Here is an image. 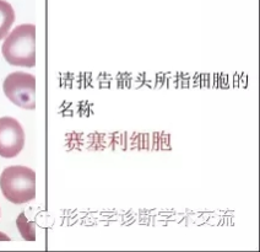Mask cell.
Instances as JSON below:
<instances>
[{"label": "cell", "mask_w": 260, "mask_h": 252, "mask_svg": "<svg viewBox=\"0 0 260 252\" xmlns=\"http://www.w3.org/2000/svg\"><path fill=\"white\" fill-rule=\"evenodd\" d=\"M3 55L14 67L34 68L36 65V26H17L8 35L2 48Z\"/></svg>", "instance_id": "6da1fadb"}, {"label": "cell", "mask_w": 260, "mask_h": 252, "mask_svg": "<svg viewBox=\"0 0 260 252\" xmlns=\"http://www.w3.org/2000/svg\"><path fill=\"white\" fill-rule=\"evenodd\" d=\"M0 188L11 203H27L36 198V173L26 166L7 167L0 176Z\"/></svg>", "instance_id": "7a4b0ae2"}, {"label": "cell", "mask_w": 260, "mask_h": 252, "mask_svg": "<svg viewBox=\"0 0 260 252\" xmlns=\"http://www.w3.org/2000/svg\"><path fill=\"white\" fill-rule=\"evenodd\" d=\"M3 90L14 105L25 109L36 108V78L32 74L11 73L4 80Z\"/></svg>", "instance_id": "3957f363"}, {"label": "cell", "mask_w": 260, "mask_h": 252, "mask_svg": "<svg viewBox=\"0 0 260 252\" xmlns=\"http://www.w3.org/2000/svg\"><path fill=\"white\" fill-rule=\"evenodd\" d=\"M25 147V132L13 117L0 118V156L15 158Z\"/></svg>", "instance_id": "277c9868"}, {"label": "cell", "mask_w": 260, "mask_h": 252, "mask_svg": "<svg viewBox=\"0 0 260 252\" xmlns=\"http://www.w3.org/2000/svg\"><path fill=\"white\" fill-rule=\"evenodd\" d=\"M15 21V11L13 7L5 0H0V40L8 36Z\"/></svg>", "instance_id": "5b68a950"}]
</instances>
